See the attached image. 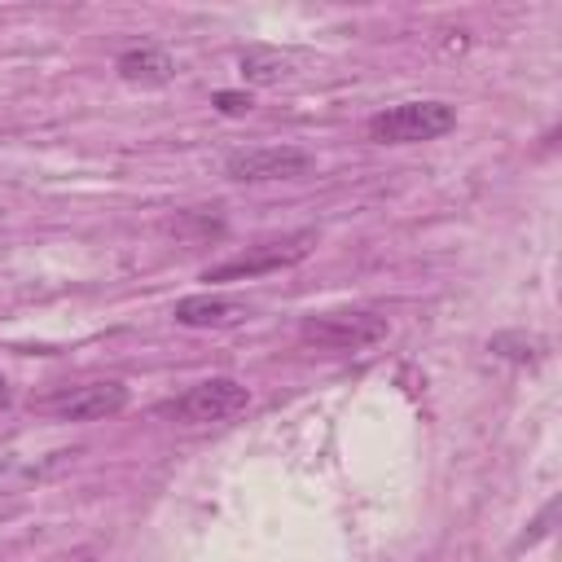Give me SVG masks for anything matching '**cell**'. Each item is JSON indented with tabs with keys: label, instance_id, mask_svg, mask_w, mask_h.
I'll list each match as a JSON object with an SVG mask.
<instances>
[{
	"label": "cell",
	"instance_id": "cell-1",
	"mask_svg": "<svg viewBox=\"0 0 562 562\" xmlns=\"http://www.w3.org/2000/svg\"><path fill=\"white\" fill-rule=\"evenodd\" d=\"M391 334V321L373 307H338V312H316L303 316L299 338L316 351H369Z\"/></svg>",
	"mask_w": 562,
	"mask_h": 562
},
{
	"label": "cell",
	"instance_id": "cell-2",
	"mask_svg": "<svg viewBox=\"0 0 562 562\" xmlns=\"http://www.w3.org/2000/svg\"><path fill=\"white\" fill-rule=\"evenodd\" d=\"M452 127H457V110L448 101H435V97L386 105L364 123L373 145H417V140H435Z\"/></svg>",
	"mask_w": 562,
	"mask_h": 562
},
{
	"label": "cell",
	"instance_id": "cell-3",
	"mask_svg": "<svg viewBox=\"0 0 562 562\" xmlns=\"http://www.w3.org/2000/svg\"><path fill=\"white\" fill-rule=\"evenodd\" d=\"M316 246V228H299V233H285V237H268V241H255L246 250H237L233 259L224 263H211L202 272V281H250V277H263V272H281V268H294L299 259H307Z\"/></svg>",
	"mask_w": 562,
	"mask_h": 562
},
{
	"label": "cell",
	"instance_id": "cell-4",
	"mask_svg": "<svg viewBox=\"0 0 562 562\" xmlns=\"http://www.w3.org/2000/svg\"><path fill=\"white\" fill-rule=\"evenodd\" d=\"M250 404V391L237 378H206L193 382L189 391H180L176 400H167L158 413L180 422V426H211V422H228Z\"/></svg>",
	"mask_w": 562,
	"mask_h": 562
},
{
	"label": "cell",
	"instance_id": "cell-5",
	"mask_svg": "<svg viewBox=\"0 0 562 562\" xmlns=\"http://www.w3.org/2000/svg\"><path fill=\"white\" fill-rule=\"evenodd\" d=\"M316 158L294 145H268V149H237L224 162V176L237 184H272V180H303L312 176Z\"/></svg>",
	"mask_w": 562,
	"mask_h": 562
},
{
	"label": "cell",
	"instance_id": "cell-6",
	"mask_svg": "<svg viewBox=\"0 0 562 562\" xmlns=\"http://www.w3.org/2000/svg\"><path fill=\"white\" fill-rule=\"evenodd\" d=\"M123 404H127L123 382H83V386H70V391L44 400V408L61 422H101V417L123 413Z\"/></svg>",
	"mask_w": 562,
	"mask_h": 562
},
{
	"label": "cell",
	"instance_id": "cell-7",
	"mask_svg": "<svg viewBox=\"0 0 562 562\" xmlns=\"http://www.w3.org/2000/svg\"><path fill=\"white\" fill-rule=\"evenodd\" d=\"M171 316L184 329H233L250 312H246V303H237L228 294H184V299H176Z\"/></svg>",
	"mask_w": 562,
	"mask_h": 562
},
{
	"label": "cell",
	"instance_id": "cell-8",
	"mask_svg": "<svg viewBox=\"0 0 562 562\" xmlns=\"http://www.w3.org/2000/svg\"><path fill=\"white\" fill-rule=\"evenodd\" d=\"M119 75H123L127 83H171V75H176V61H171L162 48H154V44H140V48H127V53H119Z\"/></svg>",
	"mask_w": 562,
	"mask_h": 562
},
{
	"label": "cell",
	"instance_id": "cell-9",
	"mask_svg": "<svg viewBox=\"0 0 562 562\" xmlns=\"http://www.w3.org/2000/svg\"><path fill=\"white\" fill-rule=\"evenodd\" d=\"M237 66H241V79H250V83H281V79L290 75V66H294V61H290L281 48L250 44V48H241Z\"/></svg>",
	"mask_w": 562,
	"mask_h": 562
},
{
	"label": "cell",
	"instance_id": "cell-10",
	"mask_svg": "<svg viewBox=\"0 0 562 562\" xmlns=\"http://www.w3.org/2000/svg\"><path fill=\"white\" fill-rule=\"evenodd\" d=\"M487 347L496 356H509V360H540L544 356V342L540 338H522V334H496Z\"/></svg>",
	"mask_w": 562,
	"mask_h": 562
},
{
	"label": "cell",
	"instance_id": "cell-11",
	"mask_svg": "<svg viewBox=\"0 0 562 562\" xmlns=\"http://www.w3.org/2000/svg\"><path fill=\"white\" fill-rule=\"evenodd\" d=\"M211 101H215L224 114H246V110L255 105V101H250V92H228V88H224V92H215Z\"/></svg>",
	"mask_w": 562,
	"mask_h": 562
},
{
	"label": "cell",
	"instance_id": "cell-12",
	"mask_svg": "<svg viewBox=\"0 0 562 562\" xmlns=\"http://www.w3.org/2000/svg\"><path fill=\"white\" fill-rule=\"evenodd\" d=\"M9 514H18V501H0V518H9Z\"/></svg>",
	"mask_w": 562,
	"mask_h": 562
},
{
	"label": "cell",
	"instance_id": "cell-13",
	"mask_svg": "<svg viewBox=\"0 0 562 562\" xmlns=\"http://www.w3.org/2000/svg\"><path fill=\"white\" fill-rule=\"evenodd\" d=\"M0 404H4V378H0Z\"/></svg>",
	"mask_w": 562,
	"mask_h": 562
}]
</instances>
